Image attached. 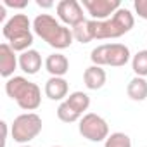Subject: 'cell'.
Returning a JSON list of instances; mask_svg holds the SVG:
<instances>
[{"label":"cell","mask_w":147,"mask_h":147,"mask_svg":"<svg viewBox=\"0 0 147 147\" xmlns=\"http://www.w3.org/2000/svg\"><path fill=\"white\" fill-rule=\"evenodd\" d=\"M78 131L83 138L90 142H106V138L109 137V125L102 116L95 113H87L78 121Z\"/></svg>","instance_id":"cell-7"},{"label":"cell","mask_w":147,"mask_h":147,"mask_svg":"<svg viewBox=\"0 0 147 147\" xmlns=\"http://www.w3.org/2000/svg\"><path fill=\"white\" fill-rule=\"evenodd\" d=\"M45 95L50 100H66L67 99V92H69V83L66 82V78H57V76H50L45 82V88H43Z\"/></svg>","instance_id":"cell-11"},{"label":"cell","mask_w":147,"mask_h":147,"mask_svg":"<svg viewBox=\"0 0 147 147\" xmlns=\"http://www.w3.org/2000/svg\"><path fill=\"white\" fill-rule=\"evenodd\" d=\"M45 69L49 71L50 76H57V78H64V75L69 71V61L64 54L61 52H54L50 55H47L45 59Z\"/></svg>","instance_id":"cell-12"},{"label":"cell","mask_w":147,"mask_h":147,"mask_svg":"<svg viewBox=\"0 0 147 147\" xmlns=\"http://www.w3.org/2000/svg\"><path fill=\"white\" fill-rule=\"evenodd\" d=\"M126 94L131 100L135 102H142L147 99V80L145 78H140V76H135L130 80V83L126 85Z\"/></svg>","instance_id":"cell-15"},{"label":"cell","mask_w":147,"mask_h":147,"mask_svg":"<svg viewBox=\"0 0 147 147\" xmlns=\"http://www.w3.org/2000/svg\"><path fill=\"white\" fill-rule=\"evenodd\" d=\"M2 4L11 9H24L30 4V0H2Z\"/></svg>","instance_id":"cell-21"},{"label":"cell","mask_w":147,"mask_h":147,"mask_svg":"<svg viewBox=\"0 0 147 147\" xmlns=\"http://www.w3.org/2000/svg\"><path fill=\"white\" fill-rule=\"evenodd\" d=\"M18 66H19V57L16 55V50L7 42H4L0 45V75L7 80L12 78Z\"/></svg>","instance_id":"cell-10"},{"label":"cell","mask_w":147,"mask_h":147,"mask_svg":"<svg viewBox=\"0 0 147 147\" xmlns=\"http://www.w3.org/2000/svg\"><path fill=\"white\" fill-rule=\"evenodd\" d=\"M104 147H131V140L126 133L123 131H114L111 133L106 142H104Z\"/></svg>","instance_id":"cell-19"},{"label":"cell","mask_w":147,"mask_h":147,"mask_svg":"<svg viewBox=\"0 0 147 147\" xmlns=\"http://www.w3.org/2000/svg\"><path fill=\"white\" fill-rule=\"evenodd\" d=\"M33 23L26 14H14L7 23H4L2 33L7 43L16 52H26L33 45Z\"/></svg>","instance_id":"cell-4"},{"label":"cell","mask_w":147,"mask_h":147,"mask_svg":"<svg viewBox=\"0 0 147 147\" xmlns=\"http://www.w3.org/2000/svg\"><path fill=\"white\" fill-rule=\"evenodd\" d=\"M5 94L16 100V104L28 113H33L42 104V90L36 83L24 76H12L5 82Z\"/></svg>","instance_id":"cell-3"},{"label":"cell","mask_w":147,"mask_h":147,"mask_svg":"<svg viewBox=\"0 0 147 147\" xmlns=\"http://www.w3.org/2000/svg\"><path fill=\"white\" fill-rule=\"evenodd\" d=\"M57 11V18L64 26H71L75 28L78 24H82L85 21V14H83V5L78 0H61L55 5Z\"/></svg>","instance_id":"cell-8"},{"label":"cell","mask_w":147,"mask_h":147,"mask_svg":"<svg viewBox=\"0 0 147 147\" xmlns=\"http://www.w3.org/2000/svg\"><path fill=\"white\" fill-rule=\"evenodd\" d=\"M33 33L55 50L69 49L73 40H75L71 28L64 26L50 14H38L33 19Z\"/></svg>","instance_id":"cell-2"},{"label":"cell","mask_w":147,"mask_h":147,"mask_svg":"<svg viewBox=\"0 0 147 147\" xmlns=\"http://www.w3.org/2000/svg\"><path fill=\"white\" fill-rule=\"evenodd\" d=\"M36 5L42 9H50V7H54V2L52 0H36Z\"/></svg>","instance_id":"cell-22"},{"label":"cell","mask_w":147,"mask_h":147,"mask_svg":"<svg viewBox=\"0 0 147 147\" xmlns=\"http://www.w3.org/2000/svg\"><path fill=\"white\" fill-rule=\"evenodd\" d=\"M0 21H5V5H0ZM7 23V21H5Z\"/></svg>","instance_id":"cell-24"},{"label":"cell","mask_w":147,"mask_h":147,"mask_svg":"<svg viewBox=\"0 0 147 147\" xmlns=\"http://www.w3.org/2000/svg\"><path fill=\"white\" fill-rule=\"evenodd\" d=\"M19 67L26 75H36L42 69V55L38 50L30 49L23 54H19Z\"/></svg>","instance_id":"cell-14"},{"label":"cell","mask_w":147,"mask_h":147,"mask_svg":"<svg viewBox=\"0 0 147 147\" xmlns=\"http://www.w3.org/2000/svg\"><path fill=\"white\" fill-rule=\"evenodd\" d=\"M19 147H31V145H28V144H26V145H19Z\"/></svg>","instance_id":"cell-25"},{"label":"cell","mask_w":147,"mask_h":147,"mask_svg":"<svg viewBox=\"0 0 147 147\" xmlns=\"http://www.w3.org/2000/svg\"><path fill=\"white\" fill-rule=\"evenodd\" d=\"M131 52L125 43H102L90 52V61L95 66L121 67L131 61Z\"/></svg>","instance_id":"cell-5"},{"label":"cell","mask_w":147,"mask_h":147,"mask_svg":"<svg viewBox=\"0 0 147 147\" xmlns=\"http://www.w3.org/2000/svg\"><path fill=\"white\" fill-rule=\"evenodd\" d=\"M135 24L133 14L121 7L119 11L114 12L113 18L106 21H94V19H85L82 24L71 28L73 36L80 43H90L94 40H111V38H119L126 35Z\"/></svg>","instance_id":"cell-1"},{"label":"cell","mask_w":147,"mask_h":147,"mask_svg":"<svg viewBox=\"0 0 147 147\" xmlns=\"http://www.w3.org/2000/svg\"><path fill=\"white\" fill-rule=\"evenodd\" d=\"M131 69L135 73V76H140V78L147 76V49L138 50L131 57Z\"/></svg>","instance_id":"cell-17"},{"label":"cell","mask_w":147,"mask_h":147,"mask_svg":"<svg viewBox=\"0 0 147 147\" xmlns=\"http://www.w3.org/2000/svg\"><path fill=\"white\" fill-rule=\"evenodd\" d=\"M66 102H67L73 109H75L78 114H82V116H83V113H85V111H88V107H90V95H88V94H85V92L76 90V92H73V94H69V95H67Z\"/></svg>","instance_id":"cell-16"},{"label":"cell","mask_w":147,"mask_h":147,"mask_svg":"<svg viewBox=\"0 0 147 147\" xmlns=\"http://www.w3.org/2000/svg\"><path fill=\"white\" fill-rule=\"evenodd\" d=\"M106 80H107L106 71L95 64L88 66L83 73V82H85V87L88 90H100L106 85Z\"/></svg>","instance_id":"cell-13"},{"label":"cell","mask_w":147,"mask_h":147,"mask_svg":"<svg viewBox=\"0 0 147 147\" xmlns=\"http://www.w3.org/2000/svg\"><path fill=\"white\" fill-rule=\"evenodd\" d=\"M133 9L138 14V18L147 21V0H135V2H133Z\"/></svg>","instance_id":"cell-20"},{"label":"cell","mask_w":147,"mask_h":147,"mask_svg":"<svg viewBox=\"0 0 147 147\" xmlns=\"http://www.w3.org/2000/svg\"><path fill=\"white\" fill-rule=\"evenodd\" d=\"M42 128H43V121L36 113H23L18 118H14L11 125V135L14 142L26 145L28 142H31L40 135Z\"/></svg>","instance_id":"cell-6"},{"label":"cell","mask_w":147,"mask_h":147,"mask_svg":"<svg viewBox=\"0 0 147 147\" xmlns=\"http://www.w3.org/2000/svg\"><path fill=\"white\" fill-rule=\"evenodd\" d=\"M82 5L94 21H106L121 9L119 0H82Z\"/></svg>","instance_id":"cell-9"},{"label":"cell","mask_w":147,"mask_h":147,"mask_svg":"<svg viewBox=\"0 0 147 147\" xmlns=\"http://www.w3.org/2000/svg\"><path fill=\"white\" fill-rule=\"evenodd\" d=\"M52 147H61V145H52Z\"/></svg>","instance_id":"cell-26"},{"label":"cell","mask_w":147,"mask_h":147,"mask_svg":"<svg viewBox=\"0 0 147 147\" xmlns=\"http://www.w3.org/2000/svg\"><path fill=\"white\" fill-rule=\"evenodd\" d=\"M0 125H2V130H4V145H2V147H5V145H7V123L2 121Z\"/></svg>","instance_id":"cell-23"},{"label":"cell","mask_w":147,"mask_h":147,"mask_svg":"<svg viewBox=\"0 0 147 147\" xmlns=\"http://www.w3.org/2000/svg\"><path fill=\"white\" fill-rule=\"evenodd\" d=\"M57 118H59L62 123H75V121H80L83 116L78 114L66 100H62V102L59 104V107H57Z\"/></svg>","instance_id":"cell-18"}]
</instances>
